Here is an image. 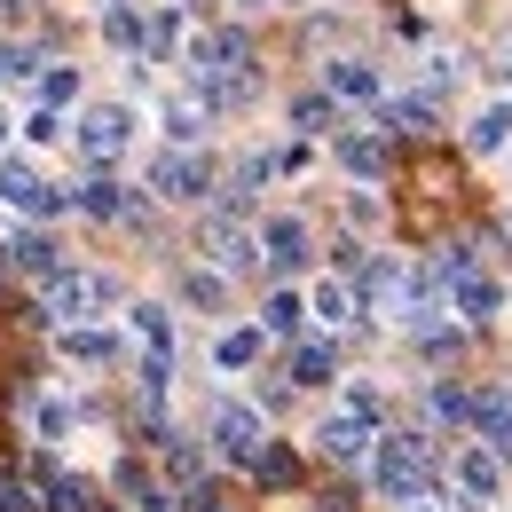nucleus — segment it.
Listing matches in <instances>:
<instances>
[{
  "label": "nucleus",
  "mask_w": 512,
  "mask_h": 512,
  "mask_svg": "<svg viewBox=\"0 0 512 512\" xmlns=\"http://www.w3.org/2000/svg\"><path fill=\"white\" fill-rule=\"evenodd\" d=\"M64 355H71V363H111V355H119V339H111V331H79V323H71V331H64Z\"/></svg>",
  "instance_id": "4be33fe9"
},
{
  "label": "nucleus",
  "mask_w": 512,
  "mask_h": 512,
  "mask_svg": "<svg viewBox=\"0 0 512 512\" xmlns=\"http://www.w3.org/2000/svg\"><path fill=\"white\" fill-rule=\"evenodd\" d=\"M0 142H8V119H0Z\"/></svg>",
  "instance_id": "72a5a7b5"
},
{
  "label": "nucleus",
  "mask_w": 512,
  "mask_h": 512,
  "mask_svg": "<svg viewBox=\"0 0 512 512\" xmlns=\"http://www.w3.org/2000/svg\"><path fill=\"white\" fill-rule=\"evenodd\" d=\"M292 371H300V386H331V347H323V339H308V347L292 355Z\"/></svg>",
  "instance_id": "393cba45"
},
{
  "label": "nucleus",
  "mask_w": 512,
  "mask_h": 512,
  "mask_svg": "<svg viewBox=\"0 0 512 512\" xmlns=\"http://www.w3.org/2000/svg\"><path fill=\"white\" fill-rule=\"evenodd\" d=\"M379 119H386L394 134H426V119H434V111H426V95H386Z\"/></svg>",
  "instance_id": "412c9836"
},
{
  "label": "nucleus",
  "mask_w": 512,
  "mask_h": 512,
  "mask_svg": "<svg viewBox=\"0 0 512 512\" xmlns=\"http://www.w3.org/2000/svg\"><path fill=\"white\" fill-rule=\"evenodd\" d=\"M40 95H48V111H56V103H71V95H79V71H71V64H56L48 79H40Z\"/></svg>",
  "instance_id": "cd10ccee"
},
{
  "label": "nucleus",
  "mask_w": 512,
  "mask_h": 512,
  "mask_svg": "<svg viewBox=\"0 0 512 512\" xmlns=\"http://www.w3.org/2000/svg\"><path fill=\"white\" fill-rule=\"evenodd\" d=\"M142 512H174V505H166V489H142Z\"/></svg>",
  "instance_id": "473e14b6"
},
{
  "label": "nucleus",
  "mask_w": 512,
  "mask_h": 512,
  "mask_svg": "<svg viewBox=\"0 0 512 512\" xmlns=\"http://www.w3.org/2000/svg\"><path fill=\"white\" fill-rule=\"evenodd\" d=\"M205 260H213L221 276L260 268V229H229V221H213V229H205Z\"/></svg>",
  "instance_id": "9b49d317"
},
{
  "label": "nucleus",
  "mask_w": 512,
  "mask_h": 512,
  "mask_svg": "<svg viewBox=\"0 0 512 512\" xmlns=\"http://www.w3.org/2000/svg\"><path fill=\"white\" fill-rule=\"evenodd\" d=\"M150 190H158V197H174V205H197V197L213 190V166H205L197 150H166V158L150 166Z\"/></svg>",
  "instance_id": "423d86ee"
},
{
  "label": "nucleus",
  "mask_w": 512,
  "mask_h": 512,
  "mask_svg": "<svg viewBox=\"0 0 512 512\" xmlns=\"http://www.w3.org/2000/svg\"><path fill=\"white\" fill-rule=\"evenodd\" d=\"M0 512H32V497H24V489H8V481H0Z\"/></svg>",
  "instance_id": "2f4dec72"
},
{
  "label": "nucleus",
  "mask_w": 512,
  "mask_h": 512,
  "mask_svg": "<svg viewBox=\"0 0 512 512\" xmlns=\"http://www.w3.org/2000/svg\"><path fill=\"white\" fill-rule=\"evenodd\" d=\"M111 300H119V284L95 276V268H56V276H48V316H95V308H111Z\"/></svg>",
  "instance_id": "7ed1b4c3"
},
{
  "label": "nucleus",
  "mask_w": 512,
  "mask_h": 512,
  "mask_svg": "<svg viewBox=\"0 0 512 512\" xmlns=\"http://www.w3.org/2000/svg\"><path fill=\"white\" fill-rule=\"evenodd\" d=\"M505 142H512V95H489L473 111V127H465V150L473 158H505Z\"/></svg>",
  "instance_id": "f8f14e48"
},
{
  "label": "nucleus",
  "mask_w": 512,
  "mask_h": 512,
  "mask_svg": "<svg viewBox=\"0 0 512 512\" xmlns=\"http://www.w3.org/2000/svg\"><path fill=\"white\" fill-rule=\"evenodd\" d=\"M300 323H308V300H300V292H276V300L260 308V331H268V339H300Z\"/></svg>",
  "instance_id": "6ab92c4d"
},
{
  "label": "nucleus",
  "mask_w": 512,
  "mask_h": 512,
  "mask_svg": "<svg viewBox=\"0 0 512 512\" xmlns=\"http://www.w3.org/2000/svg\"><path fill=\"white\" fill-rule=\"evenodd\" d=\"M32 434H40V442H64V434H71V410H64V402H32Z\"/></svg>",
  "instance_id": "a878e982"
},
{
  "label": "nucleus",
  "mask_w": 512,
  "mask_h": 512,
  "mask_svg": "<svg viewBox=\"0 0 512 512\" xmlns=\"http://www.w3.org/2000/svg\"><path fill=\"white\" fill-rule=\"evenodd\" d=\"M260 260H268V268H300V260H308V221H300V213L260 221Z\"/></svg>",
  "instance_id": "ddd939ff"
},
{
  "label": "nucleus",
  "mask_w": 512,
  "mask_h": 512,
  "mask_svg": "<svg viewBox=\"0 0 512 512\" xmlns=\"http://www.w3.org/2000/svg\"><path fill=\"white\" fill-rule=\"evenodd\" d=\"M127 142H134V111L127 103H95V111L79 119V150H87V158H119Z\"/></svg>",
  "instance_id": "0eeeda50"
},
{
  "label": "nucleus",
  "mask_w": 512,
  "mask_h": 512,
  "mask_svg": "<svg viewBox=\"0 0 512 512\" xmlns=\"http://www.w3.org/2000/svg\"><path fill=\"white\" fill-rule=\"evenodd\" d=\"M8 268H24V276H40V284H48V276L64 268V245H56V237H40V229H16V237H8Z\"/></svg>",
  "instance_id": "4468645a"
},
{
  "label": "nucleus",
  "mask_w": 512,
  "mask_h": 512,
  "mask_svg": "<svg viewBox=\"0 0 512 512\" xmlns=\"http://www.w3.org/2000/svg\"><path fill=\"white\" fill-rule=\"evenodd\" d=\"M426 457H434L426 426H402V434H386V442L371 449V481H379V497H394V505L410 512V497L426 489Z\"/></svg>",
  "instance_id": "f257e3e1"
},
{
  "label": "nucleus",
  "mask_w": 512,
  "mask_h": 512,
  "mask_svg": "<svg viewBox=\"0 0 512 512\" xmlns=\"http://www.w3.org/2000/svg\"><path fill=\"white\" fill-rule=\"evenodd\" d=\"M71 205H79V213H95V221L134 213V197H119V182H87V190H71Z\"/></svg>",
  "instance_id": "aec40b11"
},
{
  "label": "nucleus",
  "mask_w": 512,
  "mask_h": 512,
  "mask_svg": "<svg viewBox=\"0 0 512 512\" xmlns=\"http://www.w3.org/2000/svg\"><path fill=\"white\" fill-rule=\"evenodd\" d=\"M0 205H8V213H40V221H48V213H64L71 197L48 190V182H40L24 158H0Z\"/></svg>",
  "instance_id": "39448f33"
},
{
  "label": "nucleus",
  "mask_w": 512,
  "mask_h": 512,
  "mask_svg": "<svg viewBox=\"0 0 512 512\" xmlns=\"http://www.w3.org/2000/svg\"><path fill=\"white\" fill-rule=\"evenodd\" d=\"M418 512H442V505H418Z\"/></svg>",
  "instance_id": "f704fd0d"
},
{
  "label": "nucleus",
  "mask_w": 512,
  "mask_h": 512,
  "mask_svg": "<svg viewBox=\"0 0 512 512\" xmlns=\"http://www.w3.org/2000/svg\"><path fill=\"white\" fill-rule=\"evenodd\" d=\"M24 134H32V142H56V134H64V119H56V111H48V103H40V111H32V119H24Z\"/></svg>",
  "instance_id": "c85d7f7f"
},
{
  "label": "nucleus",
  "mask_w": 512,
  "mask_h": 512,
  "mask_svg": "<svg viewBox=\"0 0 512 512\" xmlns=\"http://www.w3.org/2000/svg\"><path fill=\"white\" fill-rule=\"evenodd\" d=\"M449 481H457V505H489V497H497V481H505V457H497V449H457V473H449Z\"/></svg>",
  "instance_id": "6e6552de"
},
{
  "label": "nucleus",
  "mask_w": 512,
  "mask_h": 512,
  "mask_svg": "<svg viewBox=\"0 0 512 512\" xmlns=\"http://www.w3.org/2000/svg\"><path fill=\"white\" fill-rule=\"evenodd\" d=\"M127 331L150 347V355H166V363H174V316H166L158 300H134V308H127Z\"/></svg>",
  "instance_id": "dca6fc26"
},
{
  "label": "nucleus",
  "mask_w": 512,
  "mask_h": 512,
  "mask_svg": "<svg viewBox=\"0 0 512 512\" xmlns=\"http://www.w3.org/2000/svg\"><path fill=\"white\" fill-rule=\"evenodd\" d=\"M323 119H331V95H300L292 103V127L300 134H323Z\"/></svg>",
  "instance_id": "bb28decb"
},
{
  "label": "nucleus",
  "mask_w": 512,
  "mask_h": 512,
  "mask_svg": "<svg viewBox=\"0 0 512 512\" xmlns=\"http://www.w3.org/2000/svg\"><path fill=\"white\" fill-rule=\"evenodd\" d=\"M142 40H150V56H174V48H182V8H158Z\"/></svg>",
  "instance_id": "b1692460"
},
{
  "label": "nucleus",
  "mask_w": 512,
  "mask_h": 512,
  "mask_svg": "<svg viewBox=\"0 0 512 512\" xmlns=\"http://www.w3.org/2000/svg\"><path fill=\"white\" fill-rule=\"evenodd\" d=\"M347 410H355V418H371V426H379V386H347Z\"/></svg>",
  "instance_id": "c756f323"
},
{
  "label": "nucleus",
  "mask_w": 512,
  "mask_h": 512,
  "mask_svg": "<svg viewBox=\"0 0 512 512\" xmlns=\"http://www.w3.org/2000/svg\"><path fill=\"white\" fill-rule=\"evenodd\" d=\"M323 95L331 103H386V79L363 56H339V64H323Z\"/></svg>",
  "instance_id": "1a4fd4ad"
},
{
  "label": "nucleus",
  "mask_w": 512,
  "mask_h": 512,
  "mask_svg": "<svg viewBox=\"0 0 512 512\" xmlns=\"http://www.w3.org/2000/svg\"><path fill=\"white\" fill-rule=\"evenodd\" d=\"M245 8H260V0H245Z\"/></svg>",
  "instance_id": "c9c22d12"
},
{
  "label": "nucleus",
  "mask_w": 512,
  "mask_h": 512,
  "mask_svg": "<svg viewBox=\"0 0 512 512\" xmlns=\"http://www.w3.org/2000/svg\"><path fill=\"white\" fill-rule=\"evenodd\" d=\"M449 79H457V56H449V48H434V56H426V87H449Z\"/></svg>",
  "instance_id": "7c9ffc66"
},
{
  "label": "nucleus",
  "mask_w": 512,
  "mask_h": 512,
  "mask_svg": "<svg viewBox=\"0 0 512 512\" xmlns=\"http://www.w3.org/2000/svg\"><path fill=\"white\" fill-rule=\"evenodd\" d=\"M371 449H379V434H371V418H355V410H331L316 426V457H331V465H371Z\"/></svg>",
  "instance_id": "20e7f679"
},
{
  "label": "nucleus",
  "mask_w": 512,
  "mask_h": 512,
  "mask_svg": "<svg viewBox=\"0 0 512 512\" xmlns=\"http://www.w3.org/2000/svg\"><path fill=\"white\" fill-rule=\"evenodd\" d=\"M260 347H268V331H260V323H237V331L213 339V363H221V371H253Z\"/></svg>",
  "instance_id": "f3484780"
},
{
  "label": "nucleus",
  "mask_w": 512,
  "mask_h": 512,
  "mask_svg": "<svg viewBox=\"0 0 512 512\" xmlns=\"http://www.w3.org/2000/svg\"><path fill=\"white\" fill-rule=\"evenodd\" d=\"M166 134H174V150H197L205 142V111L197 103H166Z\"/></svg>",
  "instance_id": "5701e85b"
},
{
  "label": "nucleus",
  "mask_w": 512,
  "mask_h": 512,
  "mask_svg": "<svg viewBox=\"0 0 512 512\" xmlns=\"http://www.w3.org/2000/svg\"><path fill=\"white\" fill-rule=\"evenodd\" d=\"M260 442H268V418H260L253 402H237V394H229V402H213V449H221L229 465H253Z\"/></svg>",
  "instance_id": "f03ea898"
},
{
  "label": "nucleus",
  "mask_w": 512,
  "mask_h": 512,
  "mask_svg": "<svg viewBox=\"0 0 512 512\" xmlns=\"http://www.w3.org/2000/svg\"><path fill=\"white\" fill-rule=\"evenodd\" d=\"M449 316H465V323H489V316H505V284H497L489 268L457 276V284H449Z\"/></svg>",
  "instance_id": "9d476101"
},
{
  "label": "nucleus",
  "mask_w": 512,
  "mask_h": 512,
  "mask_svg": "<svg viewBox=\"0 0 512 512\" xmlns=\"http://www.w3.org/2000/svg\"><path fill=\"white\" fill-rule=\"evenodd\" d=\"M308 316H316L323 331H347V323H355V284H347V276H323V284H308Z\"/></svg>",
  "instance_id": "2eb2a0df"
},
{
  "label": "nucleus",
  "mask_w": 512,
  "mask_h": 512,
  "mask_svg": "<svg viewBox=\"0 0 512 512\" xmlns=\"http://www.w3.org/2000/svg\"><path fill=\"white\" fill-rule=\"evenodd\" d=\"M339 166H347L355 182H379V174H386V150H379V134H339Z\"/></svg>",
  "instance_id": "a211bd4d"
}]
</instances>
